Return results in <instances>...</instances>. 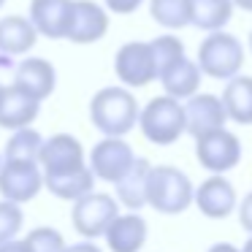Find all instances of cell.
Returning a JSON list of instances; mask_svg holds the SVG:
<instances>
[{"label": "cell", "instance_id": "8fae6325", "mask_svg": "<svg viewBox=\"0 0 252 252\" xmlns=\"http://www.w3.org/2000/svg\"><path fill=\"white\" fill-rule=\"evenodd\" d=\"M192 203L198 206V212L209 220H225L236 212V190L222 174H212L206 182L195 187L192 192Z\"/></svg>", "mask_w": 252, "mask_h": 252}, {"label": "cell", "instance_id": "7c38bea8", "mask_svg": "<svg viewBox=\"0 0 252 252\" xmlns=\"http://www.w3.org/2000/svg\"><path fill=\"white\" fill-rule=\"evenodd\" d=\"M84 163H87L84 147L71 133H57L52 138H44V144H41L38 165L44 168V174H65V171L82 168Z\"/></svg>", "mask_w": 252, "mask_h": 252}, {"label": "cell", "instance_id": "4dcf8cb0", "mask_svg": "<svg viewBox=\"0 0 252 252\" xmlns=\"http://www.w3.org/2000/svg\"><path fill=\"white\" fill-rule=\"evenodd\" d=\"M0 252H30V247H28V241H19V239H8V241H3L0 244Z\"/></svg>", "mask_w": 252, "mask_h": 252}, {"label": "cell", "instance_id": "2e32d148", "mask_svg": "<svg viewBox=\"0 0 252 252\" xmlns=\"http://www.w3.org/2000/svg\"><path fill=\"white\" fill-rule=\"evenodd\" d=\"M103 236H106V244H109L111 252H138L147 244L149 228L141 214L130 212V214H117Z\"/></svg>", "mask_w": 252, "mask_h": 252}, {"label": "cell", "instance_id": "7a4b0ae2", "mask_svg": "<svg viewBox=\"0 0 252 252\" xmlns=\"http://www.w3.org/2000/svg\"><path fill=\"white\" fill-rule=\"evenodd\" d=\"M192 182L176 165H152L147 179V206L160 214H182L192 206Z\"/></svg>", "mask_w": 252, "mask_h": 252}, {"label": "cell", "instance_id": "d6986e66", "mask_svg": "<svg viewBox=\"0 0 252 252\" xmlns=\"http://www.w3.org/2000/svg\"><path fill=\"white\" fill-rule=\"evenodd\" d=\"M38 41V30L33 28L28 17H3L0 19V55L6 57H17V55H28Z\"/></svg>", "mask_w": 252, "mask_h": 252}, {"label": "cell", "instance_id": "ba28073f", "mask_svg": "<svg viewBox=\"0 0 252 252\" xmlns=\"http://www.w3.org/2000/svg\"><path fill=\"white\" fill-rule=\"evenodd\" d=\"M44 187V171L35 160H0V195L14 203H28Z\"/></svg>", "mask_w": 252, "mask_h": 252}, {"label": "cell", "instance_id": "f546056e", "mask_svg": "<svg viewBox=\"0 0 252 252\" xmlns=\"http://www.w3.org/2000/svg\"><path fill=\"white\" fill-rule=\"evenodd\" d=\"M239 222L244 230H250L252 233V192H247L244 201L239 203Z\"/></svg>", "mask_w": 252, "mask_h": 252}, {"label": "cell", "instance_id": "30bf717a", "mask_svg": "<svg viewBox=\"0 0 252 252\" xmlns=\"http://www.w3.org/2000/svg\"><path fill=\"white\" fill-rule=\"evenodd\" d=\"M106 33H109V14H106V8L93 3V0H73L65 41L87 46V44L100 41Z\"/></svg>", "mask_w": 252, "mask_h": 252}, {"label": "cell", "instance_id": "f1b7e54d", "mask_svg": "<svg viewBox=\"0 0 252 252\" xmlns=\"http://www.w3.org/2000/svg\"><path fill=\"white\" fill-rule=\"evenodd\" d=\"M106 3V8H109L111 14H133V11H138L141 8V3L144 0H103Z\"/></svg>", "mask_w": 252, "mask_h": 252}, {"label": "cell", "instance_id": "44dd1931", "mask_svg": "<svg viewBox=\"0 0 252 252\" xmlns=\"http://www.w3.org/2000/svg\"><path fill=\"white\" fill-rule=\"evenodd\" d=\"M220 100L228 120H233L236 125H252V76H230Z\"/></svg>", "mask_w": 252, "mask_h": 252}, {"label": "cell", "instance_id": "ffe728a7", "mask_svg": "<svg viewBox=\"0 0 252 252\" xmlns=\"http://www.w3.org/2000/svg\"><path fill=\"white\" fill-rule=\"evenodd\" d=\"M149 160L147 158H136L125 176L120 182H114L117 187V201L120 206H127L130 212L147 206V179H149Z\"/></svg>", "mask_w": 252, "mask_h": 252}, {"label": "cell", "instance_id": "8d00e7d4", "mask_svg": "<svg viewBox=\"0 0 252 252\" xmlns=\"http://www.w3.org/2000/svg\"><path fill=\"white\" fill-rule=\"evenodd\" d=\"M3 6H6V0H0V8H3Z\"/></svg>", "mask_w": 252, "mask_h": 252}, {"label": "cell", "instance_id": "3957f363", "mask_svg": "<svg viewBox=\"0 0 252 252\" xmlns=\"http://www.w3.org/2000/svg\"><path fill=\"white\" fill-rule=\"evenodd\" d=\"M138 127L144 138L158 147H171L185 133V106L171 95H158L144 109H138Z\"/></svg>", "mask_w": 252, "mask_h": 252}, {"label": "cell", "instance_id": "52a82bcc", "mask_svg": "<svg viewBox=\"0 0 252 252\" xmlns=\"http://www.w3.org/2000/svg\"><path fill=\"white\" fill-rule=\"evenodd\" d=\"M133 160H136V152H133V147L125 138L122 136H106L93 147L87 165L95 174V179L114 185V182H120L122 176L130 171Z\"/></svg>", "mask_w": 252, "mask_h": 252}, {"label": "cell", "instance_id": "603a6c76", "mask_svg": "<svg viewBox=\"0 0 252 252\" xmlns=\"http://www.w3.org/2000/svg\"><path fill=\"white\" fill-rule=\"evenodd\" d=\"M233 17V0H190V25L198 30H225Z\"/></svg>", "mask_w": 252, "mask_h": 252}, {"label": "cell", "instance_id": "83f0119b", "mask_svg": "<svg viewBox=\"0 0 252 252\" xmlns=\"http://www.w3.org/2000/svg\"><path fill=\"white\" fill-rule=\"evenodd\" d=\"M25 225V214H22V206L14 201H0V244L8 239H17L19 230Z\"/></svg>", "mask_w": 252, "mask_h": 252}, {"label": "cell", "instance_id": "4fadbf2b", "mask_svg": "<svg viewBox=\"0 0 252 252\" xmlns=\"http://www.w3.org/2000/svg\"><path fill=\"white\" fill-rule=\"evenodd\" d=\"M185 106V133H190L192 138L203 136L209 130H217V127H225L228 122V114H225V106L217 95H190Z\"/></svg>", "mask_w": 252, "mask_h": 252}, {"label": "cell", "instance_id": "5bb4252c", "mask_svg": "<svg viewBox=\"0 0 252 252\" xmlns=\"http://www.w3.org/2000/svg\"><path fill=\"white\" fill-rule=\"evenodd\" d=\"M14 87L35 100H46L57 87V71L44 57H28L14 71Z\"/></svg>", "mask_w": 252, "mask_h": 252}, {"label": "cell", "instance_id": "5b68a950", "mask_svg": "<svg viewBox=\"0 0 252 252\" xmlns=\"http://www.w3.org/2000/svg\"><path fill=\"white\" fill-rule=\"evenodd\" d=\"M120 214V201L109 192H84L82 198L73 201L71 209V222L84 239H98L106 233V228L111 225V220Z\"/></svg>", "mask_w": 252, "mask_h": 252}, {"label": "cell", "instance_id": "e0dca14e", "mask_svg": "<svg viewBox=\"0 0 252 252\" xmlns=\"http://www.w3.org/2000/svg\"><path fill=\"white\" fill-rule=\"evenodd\" d=\"M38 111H41V100L25 95L14 84L3 87V95H0V127H6V130L28 127V125H33Z\"/></svg>", "mask_w": 252, "mask_h": 252}, {"label": "cell", "instance_id": "7402d4cb", "mask_svg": "<svg viewBox=\"0 0 252 252\" xmlns=\"http://www.w3.org/2000/svg\"><path fill=\"white\" fill-rule=\"evenodd\" d=\"M44 187L63 201H76L95 187V174L84 163L82 168L65 171V174H44Z\"/></svg>", "mask_w": 252, "mask_h": 252}, {"label": "cell", "instance_id": "ac0fdd59", "mask_svg": "<svg viewBox=\"0 0 252 252\" xmlns=\"http://www.w3.org/2000/svg\"><path fill=\"white\" fill-rule=\"evenodd\" d=\"M158 79H160V84H163L165 95H171V98H176V100H187L190 95L198 93L203 73H201V68H198V63H192L190 57L185 55L176 63H171Z\"/></svg>", "mask_w": 252, "mask_h": 252}, {"label": "cell", "instance_id": "d590c367", "mask_svg": "<svg viewBox=\"0 0 252 252\" xmlns=\"http://www.w3.org/2000/svg\"><path fill=\"white\" fill-rule=\"evenodd\" d=\"M250 52H252V30H250Z\"/></svg>", "mask_w": 252, "mask_h": 252}, {"label": "cell", "instance_id": "8992f818", "mask_svg": "<svg viewBox=\"0 0 252 252\" xmlns=\"http://www.w3.org/2000/svg\"><path fill=\"white\" fill-rule=\"evenodd\" d=\"M195 158L212 174H228L241 163V141L225 127L209 130L195 138Z\"/></svg>", "mask_w": 252, "mask_h": 252}, {"label": "cell", "instance_id": "e575fe53", "mask_svg": "<svg viewBox=\"0 0 252 252\" xmlns=\"http://www.w3.org/2000/svg\"><path fill=\"white\" fill-rule=\"evenodd\" d=\"M241 252H252V236H250V239H247V244L241 247Z\"/></svg>", "mask_w": 252, "mask_h": 252}, {"label": "cell", "instance_id": "d4e9b609", "mask_svg": "<svg viewBox=\"0 0 252 252\" xmlns=\"http://www.w3.org/2000/svg\"><path fill=\"white\" fill-rule=\"evenodd\" d=\"M41 144H44V136L33 127H19L14 130V136L8 138L6 149H3V160H35L38 163L41 155Z\"/></svg>", "mask_w": 252, "mask_h": 252}, {"label": "cell", "instance_id": "836d02e7", "mask_svg": "<svg viewBox=\"0 0 252 252\" xmlns=\"http://www.w3.org/2000/svg\"><path fill=\"white\" fill-rule=\"evenodd\" d=\"M233 8H241V11H252V0H233Z\"/></svg>", "mask_w": 252, "mask_h": 252}, {"label": "cell", "instance_id": "6da1fadb", "mask_svg": "<svg viewBox=\"0 0 252 252\" xmlns=\"http://www.w3.org/2000/svg\"><path fill=\"white\" fill-rule=\"evenodd\" d=\"M90 120L103 136H127L138 122V100L127 87H103L90 100Z\"/></svg>", "mask_w": 252, "mask_h": 252}, {"label": "cell", "instance_id": "cb8c5ba5", "mask_svg": "<svg viewBox=\"0 0 252 252\" xmlns=\"http://www.w3.org/2000/svg\"><path fill=\"white\" fill-rule=\"evenodd\" d=\"M149 14L165 30H182L190 25V0H149Z\"/></svg>", "mask_w": 252, "mask_h": 252}, {"label": "cell", "instance_id": "d6a6232c", "mask_svg": "<svg viewBox=\"0 0 252 252\" xmlns=\"http://www.w3.org/2000/svg\"><path fill=\"white\" fill-rule=\"evenodd\" d=\"M209 252H241V250H239V247H233V244H228V241H220V244L209 247Z\"/></svg>", "mask_w": 252, "mask_h": 252}, {"label": "cell", "instance_id": "4316f807", "mask_svg": "<svg viewBox=\"0 0 252 252\" xmlns=\"http://www.w3.org/2000/svg\"><path fill=\"white\" fill-rule=\"evenodd\" d=\"M25 241H28L30 252H63L65 250V239H63L60 230L49 228V225H44V228H33L28 236H25Z\"/></svg>", "mask_w": 252, "mask_h": 252}, {"label": "cell", "instance_id": "277c9868", "mask_svg": "<svg viewBox=\"0 0 252 252\" xmlns=\"http://www.w3.org/2000/svg\"><path fill=\"white\" fill-rule=\"evenodd\" d=\"M198 68L201 73L212 79H222L228 82L230 76L241 73V65H244V46L236 35L225 33V30H214L198 46Z\"/></svg>", "mask_w": 252, "mask_h": 252}, {"label": "cell", "instance_id": "484cf974", "mask_svg": "<svg viewBox=\"0 0 252 252\" xmlns=\"http://www.w3.org/2000/svg\"><path fill=\"white\" fill-rule=\"evenodd\" d=\"M149 49H152V60H155V73H163L171 63H176L179 57H185V44L182 38L165 33V35H158V38L149 41Z\"/></svg>", "mask_w": 252, "mask_h": 252}, {"label": "cell", "instance_id": "74e56055", "mask_svg": "<svg viewBox=\"0 0 252 252\" xmlns=\"http://www.w3.org/2000/svg\"><path fill=\"white\" fill-rule=\"evenodd\" d=\"M0 95H3V84H0Z\"/></svg>", "mask_w": 252, "mask_h": 252}, {"label": "cell", "instance_id": "1f68e13d", "mask_svg": "<svg viewBox=\"0 0 252 252\" xmlns=\"http://www.w3.org/2000/svg\"><path fill=\"white\" fill-rule=\"evenodd\" d=\"M63 252H103V250H100L93 239H84V241H79V244H73V247H65Z\"/></svg>", "mask_w": 252, "mask_h": 252}, {"label": "cell", "instance_id": "9a60e30c", "mask_svg": "<svg viewBox=\"0 0 252 252\" xmlns=\"http://www.w3.org/2000/svg\"><path fill=\"white\" fill-rule=\"evenodd\" d=\"M73 0H30V22L38 30V35H46L52 41H63L71 22Z\"/></svg>", "mask_w": 252, "mask_h": 252}, {"label": "cell", "instance_id": "9c48e42d", "mask_svg": "<svg viewBox=\"0 0 252 252\" xmlns=\"http://www.w3.org/2000/svg\"><path fill=\"white\" fill-rule=\"evenodd\" d=\"M114 73L125 87H147L158 79L149 41H127L114 57Z\"/></svg>", "mask_w": 252, "mask_h": 252}]
</instances>
